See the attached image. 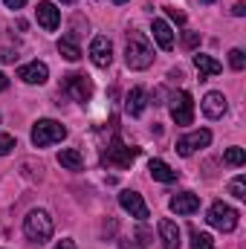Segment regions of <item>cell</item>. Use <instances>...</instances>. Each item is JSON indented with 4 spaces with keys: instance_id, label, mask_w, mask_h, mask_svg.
<instances>
[{
    "instance_id": "obj_1",
    "label": "cell",
    "mask_w": 246,
    "mask_h": 249,
    "mask_svg": "<svg viewBox=\"0 0 246 249\" xmlns=\"http://www.w3.org/2000/svg\"><path fill=\"white\" fill-rule=\"evenodd\" d=\"M124 64L130 70H148L154 64V47L142 32H127V44H124Z\"/></svg>"
},
{
    "instance_id": "obj_2",
    "label": "cell",
    "mask_w": 246,
    "mask_h": 249,
    "mask_svg": "<svg viewBox=\"0 0 246 249\" xmlns=\"http://www.w3.org/2000/svg\"><path fill=\"white\" fill-rule=\"evenodd\" d=\"M23 232H26L29 241L47 244V241L53 238V217H50L44 209H32V212L26 214V220H23Z\"/></svg>"
},
{
    "instance_id": "obj_3",
    "label": "cell",
    "mask_w": 246,
    "mask_h": 249,
    "mask_svg": "<svg viewBox=\"0 0 246 249\" xmlns=\"http://www.w3.org/2000/svg\"><path fill=\"white\" fill-rule=\"evenodd\" d=\"M136 157H139V148L124 145L119 136H113V142H110V145H107V151L102 154V162H105L107 168H130Z\"/></svg>"
},
{
    "instance_id": "obj_4",
    "label": "cell",
    "mask_w": 246,
    "mask_h": 249,
    "mask_svg": "<svg viewBox=\"0 0 246 249\" xmlns=\"http://www.w3.org/2000/svg\"><path fill=\"white\" fill-rule=\"evenodd\" d=\"M67 136V127L55 119H38L32 124V145L35 148H47V145H55Z\"/></svg>"
},
{
    "instance_id": "obj_5",
    "label": "cell",
    "mask_w": 246,
    "mask_h": 249,
    "mask_svg": "<svg viewBox=\"0 0 246 249\" xmlns=\"http://www.w3.org/2000/svg\"><path fill=\"white\" fill-rule=\"evenodd\" d=\"M214 229H220V232H235V226H238V212L232 209V206H226V203H214L211 209H209V217H206Z\"/></svg>"
},
{
    "instance_id": "obj_6",
    "label": "cell",
    "mask_w": 246,
    "mask_h": 249,
    "mask_svg": "<svg viewBox=\"0 0 246 249\" xmlns=\"http://www.w3.org/2000/svg\"><path fill=\"white\" fill-rule=\"evenodd\" d=\"M171 119L177 124L194 122V102H191V93H188V90H180V93L171 99Z\"/></svg>"
},
{
    "instance_id": "obj_7",
    "label": "cell",
    "mask_w": 246,
    "mask_h": 249,
    "mask_svg": "<svg viewBox=\"0 0 246 249\" xmlns=\"http://www.w3.org/2000/svg\"><path fill=\"white\" fill-rule=\"evenodd\" d=\"M64 90L75 99V102H90V96H93V81L87 78V75H81V72H72V75H67L64 78Z\"/></svg>"
},
{
    "instance_id": "obj_8",
    "label": "cell",
    "mask_w": 246,
    "mask_h": 249,
    "mask_svg": "<svg viewBox=\"0 0 246 249\" xmlns=\"http://www.w3.org/2000/svg\"><path fill=\"white\" fill-rule=\"evenodd\" d=\"M90 61L96 67H110L113 64V44L105 35H96L90 41Z\"/></svg>"
},
{
    "instance_id": "obj_9",
    "label": "cell",
    "mask_w": 246,
    "mask_h": 249,
    "mask_svg": "<svg viewBox=\"0 0 246 249\" xmlns=\"http://www.w3.org/2000/svg\"><path fill=\"white\" fill-rule=\"evenodd\" d=\"M119 206H122L124 212H130V217H136V220H148V206H145L142 194L124 188L122 194H119Z\"/></svg>"
},
{
    "instance_id": "obj_10",
    "label": "cell",
    "mask_w": 246,
    "mask_h": 249,
    "mask_svg": "<svg viewBox=\"0 0 246 249\" xmlns=\"http://www.w3.org/2000/svg\"><path fill=\"white\" fill-rule=\"evenodd\" d=\"M211 142V130H194V133H188L183 139H177V154L180 157H191L197 148H206Z\"/></svg>"
},
{
    "instance_id": "obj_11",
    "label": "cell",
    "mask_w": 246,
    "mask_h": 249,
    "mask_svg": "<svg viewBox=\"0 0 246 249\" xmlns=\"http://www.w3.org/2000/svg\"><path fill=\"white\" fill-rule=\"evenodd\" d=\"M18 78H23L26 84H44L50 78V67L44 61H32V64H23L18 70Z\"/></svg>"
},
{
    "instance_id": "obj_12",
    "label": "cell",
    "mask_w": 246,
    "mask_h": 249,
    "mask_svg": "<svg viewBox=\"0 0 246 249\" xmlns=\"http://www.w3.org/2000/svg\"><path fill=\"white\" fill-rule=\"evenodd\" d=\"M35 18H38V23L47 29V32H55L58 29V23H61V12L53 6V3H38V9H35Z\"/></svg>"
},
{
    "instance_id": "obj_13",
    "label": "cell",
    "mask_w": 246,
    "mask_h": 249,
    "mask_svg": "<svg viewBox=\"0 0 246 249\" xmlns=\"http://www.w3.org/2000/svg\"><path fill=\"white\" fill-rule=\"evenodd\" d=\"M168 206H171L174 214H194V212L200 209V197L191 194V191H183V194H174Z\"/></svg>"
},
{
    "instance_id": "obj_14",
    "label": "cell",
    "mask_w": 246,
    "mask_h": 249,
    "mask_svg": "<svg viewBox=\"0 0 246 249\" xmlns=\"http://www.w3.org/2000/svg\"><path fill=\"white\" fill-rule=\"evenodd\" d=\"M151 32H154V41L159 44V50H174V32H171V26H168V20H162V18H157L154 20V26H151Z\"/></svg>"
},
{
    "instance_id": "obj_15",
    "label": "cell",
    "mask_w": 246,
    "mask_h": 249,
    "mask_svg": "<svg viewBox=\"0 0 246 249\" xmlns=\"http://www.w3.org/2000/svg\"><path fill=\"white\" fill-rule=\"evenodd\" d=\"M203 113H206L209 119H223V113H226V96H223V93H206V99H203Z\"/></svg>"
},
{
    "instance_id": "obj_16",
    "label": "cell",
    "mask_w": 246,
    "mask_h": 249,
    "mask_svg": "<svg viewBox=\"0 0 246 249\" xmlns=\"http://www.w3.org/2000/svg\"><path fill=\"white\" fill-rule=\"evenodd\" d=\"M157 229H159V238H162V249H180V229H177L174 220L162 217Z\"/></svg>"
},
{
    "instance_id": "obj_17",
    "label": "cell",
    "mask_w": 246,
    "mask_h": 249,
    "mask_svg": "<svg viewBox=\"0 0 246 249\" xmlns=\"http://www.w3.org/2000/svg\"><path fill=\"white\" fill-rule=\"evenodd\" d=\"M194 67H197V72H200V78H214V75H220L223 72V64L214 61L211 55H194Z\"/></svg>"
},
{
    "instance_id": "obj_18",
    "label": "cell",
    "mask_w": 246,
    "mask_h": 249,
    "mask_svg": "<svg viewBox=\"0 0 246 249\" xmlns=\"http://www.w3.org/2000/svg\"><path fill=\"white\" fill-rule=\"evenodd\" d=\"M148 171H151V177L159 180V183H177V171H174L168 162H162V160H151V162H148Z\"/></svg>"
},
{
    "instance_id": "obj_19",
    "label": "cell",
    "mask_w": 246,
    "mask_h": 249,
    "mask_svg": "<svg viewBox=\"0 0 246 249\" xmlns=\"http://www.w3.org/2000/svg\"><path fill=\"white\" fill-rule=\"evenodd\" d=\"M124 110H127V116H142V110H145V90H142V87H133V90L127 93Z\"/></svg>"
},
{
    "instance_id": "obj_20",
    "label": "cell",
    "mask_w": 246,
    "mask_h": 249,
    "mask_svg": "<svg viewBox=\"0 0 246 249\" xmlns=\"http://www.w3.org/2000/svg\"><path fill=\"white\" fill-rule=\"evenodd\" d=\"M58 53H61L67 61H78V58H81V47H78V41H75V32L64 35L61 41H58Z\"/></svg>"
},
{
    "instance_id": "obj_21",
    "label": "cell",
    "mask_w": 246,
    "mask_h": 249,
    "mask_svg": "<svg viewBox=\"0 0 246 249\" xmlns=\"http://www.w3.org/2000/svg\"><path fill=\"white\" fill-rule=\"evenodd\" d=\"M58 162H61L64 168H70V171H78L81 165H84V157H81V151H75V148H67L58 154Z\"/></svg>"
},
{
    "instance_id": "obj_22",
    "label": "cell",
    "mask_w": 246,
    "mask_h": 249,
    "mask_svg": "<svg viewBox=\"0 0 246 249\" xmlns=\"http://www.w3.org/2000/svg\"><path fill=\"white\" fill-rule=\"evenodd\" d=\"M223 162H226V165H244L246 162V151L244 148H226Z\"/></svg>"
},
{
    "instance_id": "obj_23",
    "label": "cell",
    "mask_w": 246,
    "mask_h": 249,
    "mask_svg": "<svg viewBox=\"0 0 246 249\" xmlns=\"http://www.w3.org/2000/svg\"><path fill=\"white\" fill-rule=\"evenodd\" d=\"M191 249H214V241L206 235V232H191Z\"/></svg>"
},
{
    "instance_id": "obj_24",
    "label": "cell",
    "mask_w": 246,
    "mask_h": 249,
    "mask_svg": "<svg viewBox=\"0 0 246 249\" xmlns=\"http://www.w3.org/2000/svg\"><path fill=\"white\" fill-rule=\"evenodd\" d=\"M229 191H232V197H238V200H244L246 197V177H235L232 183H229Z\"/></svg>"
},
{
    "instance_id": "obj_25",
    "label": "cell",
    "mask_w": 246,
    "mask_h": 249,
    "mask_svg": "<svg viewBox=\"0 0 246 249\" xmlns=\"http://www.w3.org/2000/svg\"><path fill=\"white\" fill-rule=\"evenodd\" d=\"M229 64H232V70H238V72H241V70L246 67L244 50H232V53H229Z\"/></svg>"
},
{
    "instance_id": "obj_26",
    "label": "cell",
    "mask_w": 246,
    "mask_h": 249,
    "mask_svg": "<svg viewBox=\"0 0 246 249\" xmlns=\"http://www.w3.org/2000/svg\"><path fill=\"white\" fill-rule=\"evenodd\" d=\"M12 148H15V136H9V133H0V157H6Z\"/></svg>"
},
{
    "instance_id": "obj_27",
    "label": "cell",
    "mask_w": 246,
    "mask_h": 249,
    "mask_svg": "<svg viewBox=\"0 0 246 249\" xmlns=\"http://www.w3.org/2000/svg\"><path fill=\"white\" fill-rule=\"evenodd\" d=\"M183 44L188 47V50H194V47L200 44V32H185V35H183Z\"/></svg>"
},
{
    "instance_id": "obj_28",
    "label": "cell",
    "mask_w": 246,
    "mask_h": 249,
    "mask_svg": "<svg viewBox=\"0 0 246 249\" xmlns=\"http://www.w3.org/2000/svg\"><path fill=\"white\" fill-rule=\"evenodd\" d=\"M165 12H168V18H171V20H177L180 26L185 23V12H180V9H174V6H165Z\"/></svg>"
},
{
    "instance_id": "obj_29",
    "label": "cell",
    "mask_w": 246,
    "mask_h": 249,
    "mask_svg": "<svg viewBox=\"0 0 246 249\" xmlns=\"http://www.w3.org/2000/svg\"><path fill=\"white\" fill-rule=\"evenodd\" d=\"M15 58H18V55H15L12 50H6V47L0 50V61H15Z\"/></svg>"
},
{
    "instance_id": "obj_30",
    "label": "cell",
    "mask_w": 246,
    "mask_h": 249,
    "mask_svg": "<svg viewBox=\"0 0 246 249\" xmlns=\"http://www.w3.org/2000/svg\"><path fill=\"white\" fill-rule=\"evenodd\" d=\"M6 3V9H23L26 6V0H3Z\"/></svg>"
},
{
    "instance_id": "obj_31",
    "label": "cell",
    "mask_w": 246,
    "mask_h": 249,
    "mask_svg": "<svg viewBox=\"0 0 246 249\" xmlns=\"http://www.w3.org/2000/svg\"><path fill=\"white\" fill-rule=\"evenodd\" d=\"M232 12H235V15H238V18H244V15H246V3H244V0H238V3H235V9H232Z\"/></svg>"
},
{
    "instance_id": "obj_32",
    "label": "cell",
    "mask_w": 246,
    "mask_h": 249,
    "mask_svg": "<svg viewBox=\"0 0 246 249\" xmlns=\"http://www.w3.org/2000/svg\"><path fill=\"white\" fill-rule=\"evenodd\" d=\"M3 90H9V75H6V72H0V93H3Z\"/></svg>"
},
{
    "instance_id": "obj_33",
    "label": "cell",
    "mask_w": 246,
    "mask_h": 249,
    "mask_svg": "<svg viewBox=\"0 0 246 249\" xmlns=\"http://www.w3.org/2000/svg\"><path fill=\"white\" fill-rule=\"evenodd\" d=\"M55 249H75V244H72V241H58Z\"/></svg>"
},
{
    "instance_id": "obj_34",
    "label": "cell",
    "mask_w": 246,
    "mask_h": 249,
    "mask_svg": "<svg viewBox=\"0 0 246 249\" xmlns=\"http://www.w3.org/2000/svg\"><path fill=\"white\" fill-rule=\"evenodd\" d=\"M113 3H127V0H113Z\"/></svg>"
},
{
    "instance_id": "obj_35",
    "label": "cell",
    "mask_w": 246,
    "mask_h": 249,
    "mask_svg": "<svg viewBox=\"0 0 246 249\" xmlns=\"http://www.w3.org/2000/svg\"><path fill=\"white\" fill-rule=\"evenodd\" d=\"M61 3H75V0H61Z\"/></svg>"
},
{
    "instance_id": "obj_36",
    "label": "cell",
    "mask_w": 246,
    "mask_h": 249,
    "mask_svg": "<svg viewBox=\"0 0 246 249\" xmlns=\"http://www.w3.org/2000/svg\"><path fill=\"white\" fill-rule=\"evenodd\" d=\"M203 3H211V0H203Z\"/></svg>"
}]
</instances>
